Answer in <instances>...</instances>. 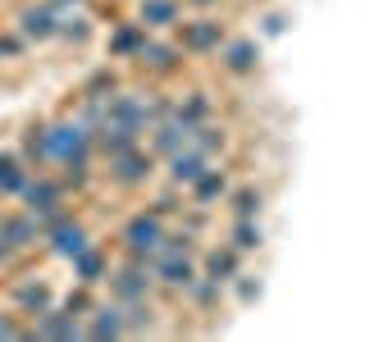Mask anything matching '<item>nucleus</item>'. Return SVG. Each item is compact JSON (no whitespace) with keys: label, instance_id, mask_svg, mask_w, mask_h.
<instances>
[{"label":"nucleus","instance_id":"1","mask_svg":"<svg viewBox=\"0 0 365 342\" xmlns=\"http://www.w3.org/2000/svg\"><path fill=\"white\" fill-rule=\"evenodd\" d=\"M46 160L64 169V182L87 187V165H91V133L78 119H60L46 128Z\"/></svg>","mask_w":365,"mask_h":342},{"label":"nucleus","instance_id":"2","mask_svg":"<svg viewBox=\"0 0 365 342\" xmlns=\"http://www.w3.org/2000/svg\"><path fill=\"white\" fill-rule=\"evenodd\" d=\"M106 119L114 123H128V128L146 133L160 119L155 114V96H133V91H110L106 96Z\"/></svg>","mask_w":365,"mask_h":342},{"label":"nucleus","instance_id":"3","mask_svg":"<svg viewBox=\"0 0 365 342\" xmlns=\"http://www.w3.org/2000/svg\"><path fill=\"white\" fill-rule=\"evenodd\" d=\"M160 237H165V224H160V214H133L128 224H123V251L128 256H146L151 260L155 256V247H160Z\"/></svg>","mask_w":365,"mask_h":342},{"label":"nucleus","instance_id":"4","mask_svg":"<svg viewBox=\"0 0 365 342\" xmlns=\"http://www.w3.org/2000/svg\"><path fill=\"white\" fill-rule=\"evenodd\" d=\"M151 174H155V155L142 151V146L110 155V182H119V187H142Z\"/></svg>","mask_w":365,"mask_h":342},{"label":"nucleus","instance_id":"5","mask_svg":"<svg viewBox=\"0 0 365 342\" xmlns=\"http://www.w3.org/2000/svg\"><path fill=\"white\" fill-rule=\"evenodd\" d=\"M32 338H55V342H78V338H87V328H83V319L78 315H68V311H46L37 315V324L28 328V342Z\"/></svg>","mask_w":365,"mask_h":342},{"label":"nucleus","instance_id":"6","mask_svg":"<svg viewBox=\"0 0 365 342\" xmlns=\"http://www.w3.org/2000/svg\"><path fill=\"white\" fill-rule=\"evenodd\" d=\"M178 28V37H182V51H220L224 46V23L220 19H192V23H174Z\"/></svg>","mask_w":365,"mask_h":342},{"label":"nucleus","instance_id":"7","mask_svg":"<svg viewBox=\"0 0 365 342\" xmlns=\"http://www.w3.org/2000/svg\"><path fill=\"white\" fill-rule=\"evenodd\" d=\"M41 242H51V251H55V256L73 260L78 251H83V247L91 242V237H87V228L78 224L73 214H68V219H60V224H55V228H46V237H41Z\"/></svg>","mask_w":365,"mask_h":342},{"label":"nucleus","instance_id":"8","mask_svg":"<svg viewBox=\"0 0 365 342\" xmlns=\"http://www.w3.org/2000/svg\"><path fill=\"white\" fill-rule=\"evenodd\" d=\"M137 142H142V133L128 128V123H114V119H106L96 133H91V146H96V151L106 155V160H110V155H119V151H133Z\"/></svg>","mask_w":365,"mask_h":342},{"label":"nucleus","instance_id":"9","mask_svg":"<svg viewBox=\"0 0 365 342\" xmlns=\"http://www.w3.org/2000/svg\"><path fill=\"white\" fill-rule=\"evenodd\" d=\"M19 197L32 214H46V210H55V205H64V187L55 178H23Z\"/></svg>","mask_w":365,"mask_h":342},{"label":"nucleus","instance_id":"10","mask_svg":"<svg viewBox=\"0 0 365 342\" xmlns=\"http://www.w3.org/2000/svg\"><path fill=\"white\" fill-rule=\"evenodd\" d=\"M151 269H155V283H165L169 292H182L192 279H197L192 256H151Z\"/></svg>","mask_w":365,"mask_h":342},{"label":"nucleus","instance_id":"11","mask_svg":"<svg viewBox=\"0 0 365 342\" xmlns=\"http://www.w3.org/2000/svg\"><path fill=\"white\" fill-rule=\"evenodd\" d=\"M55 28H60V19H55L51 5H23L19 9V32L28 41H51Z\"/></svg>","mask_w":365,"mask_h":342},{"label":"nucleus","instance_id":"12","mask_svg":"<svg viewBox=\"0 0 365 342\" xmlns=\"http://www.w3.org/2000/svg\"><path fill=\"white\" fill-rule=\"evenodd\" d=\"M165 160H169V182H174V187H192V182H197L205 169H210V160L197 155L192 146H182V151L165 155Z\"/></svg>","mask_w":365,"mask_h":342},{"label":"nucleus","instance_id":"13","mask_svg":"<svg viewBox=\"0 0 365 342\" xmlns=\"http://www.w3.org/2000/svg\"><path fill=\"white\" fill-rule=\"evenodd\" d=\"M220 60L228 73H256V64H260V46L256 41H247V37H237V41H228L220 46Z\"/></svg>","mask_w":365,"mask_h":342},{"label":"nucleus","instance_id":"14","mask_svg":"<svg viewBox=\"0 0 365 342\" xmlns=\"http://www.w3.org/2000/svg\"><path fill=\"white\" fill-rule=\"evenodd\" d=\"M106 274H110V260H106V251H96L91 242L73 256V279L83 283V288H96V283H106Z\"/></svg>","mask_w":365,"mask_h":342},{"label":"nucleus","instance_id":"15","mask_svg":"<svg viewBox=\"0 0 365 342\" xmlns=\"http://www.w3.org/2000/svg\"><path fill=\"white\" fill-rule=\"evenodd\" d=\"M187 192H192V205H197V210H210L215 201L228 197V174H224V169H205Z\"/></svg>","mask_w":365,"mask_h":342},{"label":"nucleus","instance_id":"16","mask_svg":"<svg viewBox=\"0 0 365 342\" xmlns=\"http://www.w3.org/2000/svg\"><path fill=\"white\" fill-rule=\"evenodd\" d=\"M0 228H5V237H9V242H14L19 251H28V247H37V242H41V219H37L32 210L0 219Z\"/></svg>","mask_w":365,"mask_h":342},{"label":"nucleus","instance_id":"17","mask_svg":"<svg viewBox=\"0 0 365 342\" xmlns=\"http://www.w3.org/2000/svg\"><path fill=\"white\" fill-rule=\"evenodd\" d=\"M91 324H87V338H123V306L110 301V306H91Z\"/></svg>","mask_w":365,"mask_h":342},{"label":"nucleus","instance_id":"18","mask_svg":"<svg viewBox=\"0 0 365 342\" xmlns=\"http://www.w3.org/2000/svg\"><path fill=\"white\" fill-rule=\"evenodd\" d=\"M133 60H137V64H146V68H155V73H169V68H178L182 51H178V46H165V41H151V37H146V41H142V51H137Z\"/></svg>","mask_w":365,"mask_h":342},{"label":"nucleus","instance_id":"19","mask_svg":"<svg viewBox=\"0 0 365 342\" xmlns=\"http://www.w3.org/2000/svg\"><path fill=\"white\" fill-rule=\"evenodd\" d=\"M14 301L23 315H41L46 306H51V288H46L41 279H28V283H14Z\"/></svg>","mask_w":365,"mask_h":342},{"label":"nucleus","instance_id":"20","mask_svg":"<svg viewBox=\"0 0 365 342\" xmlns=\"http://www.w3.org/2000/svg\"><path fill=\"white\" fill-rule=\"evenodd\" d=\"M123 306V333L128 338H142V333H151V324H155V311H151V301H119Z\"/></svg>","mask_w":365,"mask_h":342},{"label":"nucleus","instance_id":"21","mask_svg":"<svg viewBox=\"0 0 365 342\" xmlns=\"http://www.w3.org/2000/svg\"><path fill=\"white\" fill-rule=\"evenodd\" d=\"M182 19L178 0H142V28H174Z\"/></svg>","mask_w":365,"mask_h":342},{"label":"nucleus","instance_id":"22","mask_svg":"<svg viewBox=\"0 0 365 342\" xmlns=\"http://www.w3.org/2000/svg\"><path fill=\"white\" fill-rule=\"evenodd\" d=\"M187 146L197 155H205L210 160L215 151H224L228 146V137H224V128H215V123H192V133H187Z\"/></svg>","mask_w":365,"mask_h":342},{"label":"nucleus","instance_id":"23","mask_svg":"<svg viewBox=\"0 0 365 342\" xmlns=\"http://www.w3.org/2000/svg\"><path fill=\"white\" fill-rule=\"evenodd\" d=\"M205 274H210L215 283H233V279H237V251H233V247L205 251Z\"/></svg>","mask_w":365,"mask_h":342},{"label":"nucleus","instance_id":"24","mask_svg":"<svg viewBox=\"0 0 365 342\" xmlns=\"http://www.w3.org/2000/svg\"><path fill=\"white\" fill-rule=\"evenodd\" d=\"M182 292H187V301L197 306V311H210V306H220V292H224V283H215L210 274H197V279H192Z\"/></svg>","mask_w":365,"mask_h":342},{"label":"nucleus","instance_id":"25","mask_svg":"<svg viewBox=\"0 0 365 342\" xmlns=\"http://www.w3.org/2000/svg\"><path fill=\"white\" fill-rule=\"evenodd\" d=\"M23 160L19 155H9V151H0V197H19V187H23Z\"/></svg>","mask_w":365,"mask_h":342},{"label":"nucleus","instance_id":"26","mask_svg":"<svg viewBox=\"0 0 365 342\" xmlns=\"http://www.w3.org/2000/svg\"><path fill=\"white\" fill-rule=\"evenodd\" d=\"M260 242H265V233H260V224L256 219H237L233 224V233H228V247L242 256V251H256Z\"/></svg>","mask_w":365,"mask_h":342},{"label":"nucleus","instance_id":"27","mask_svg":"<svg viewBox=\"0 0 365 342\" xmlns=\"http://www.w3.org/2000/svg\"><path fill=\"white\" fill-rule=\"evenodd\" d=\"M228 205H233L237 219H256L260 205H265V192H260V187H237L233 197H228Z\"/></svg>","mask_w":365,"mask_h":342},{"label":"nucleus","instance_id":"28","mask_svg":"<svg viewBox=\"0 0 365 342\" xmlns=\"http://www.w3.org/2000/svg\"><path fill=\"white\" fill-rule=\"evenodd\" d=\"M174 119H182V123H205V119H210V96H205V91H192L187 100H178V105H174Z\"/></svg>","mask_w":365,"mask_h":342},{"label":"nucleus","instance_id":"29","mask_svg":"<svg viewBox=\"0 0 365 342\" xmlns=\"http://www.w3.org/2000/svg\"><path fill=\"white\" fill-rule=\"evenodd\" d=\"M142 41H146V28H142V23H128V28H119L110 37V51L114 55H137V51H142Z\"/></svg>","mask_w":365,"mask_h":342},{"label":"nucleus","instance_id":"30","mask_svg":"<svg viewBox=\"0 0 365 342\" xmlns=\"http://www.w3.org/2000/svg\"><path fill=\"white\" fill-rule=\"evenodd\" d=\"M23 155H28L32 165L46 160V123H32V128H28V137H23Z\"/></svg>","mask_w":365,"mask_h":342},{"label":"nucleus","instance_id":"31","mask_svg":"<svg viewBox=\"0 0 365 342\" xmlns=\"http://www.w3.org/2000/svg\"><path fill=\"white\" fill-rule=\"evenodd\" d=\"M114 87H119V78H114V68H101V73H91V83L83 87V96H110Z\"/></svg>","mask_w":365,"mask_h":342},{"label":"nucleus","instance_id":"32","mask_svg":"<svg viewBox=\"0 0 365 342\" xmlns=\"http://www.w3.org/2000/svg\"><path fill=\"white\" fill-rule=\"evenodd\" d=\"M60 311L78 315V319H83V315L91 311V296H87V288H83V283H78V292H68V296H64V306H60Z\"/></svg>","mask_w":365,"mask_h":342},{"label":"nucleus","instance_id":"33","mask_svg":"<svg viewBox=\"0 0 365 342\" xmlns=\"http://www.w3.org/2000/svg\"><path fill=\"white\" fill-rule=\"evenodd\" d=\"M55 37H64V41H87V19H60Z\"/></svg>","mask_w":365,"mask_h":342},{"label":"nucleus","instance_id":"34","mask_svg":"<svg viewBox=\"0 0 365 342\" xmlns=\"http://www.w3.org/2000/svg\"><path fill=\"white\" fill-rule=\"evenodd\" d=\"M0 338H14V342H28V328L14 324V315H0Z\"/></svg>","mask_w":365,"mask_h":342},{"label":"nucleus","instance_id":"35","mask_svg":"<svg viewBox=\"0 0 365 342\" xmlns=\"http://www.w3.org/2000/svg\"><path fill=\"white\" fill-rule=\"evenodd\" d=\"M237 279H242V283H237V296H242V301H256V296H260V283H251L247 274H237Z\"/></svg>","mask_w":365,"mask_h":342},{"label":"nucleus","instance_id":"36","mask_svg":"<svg viewBox=\"0 0 365 342\" xmlns=\"http://www.w3.org/2000/svg\"><path fill=\"white\" fill-rule=\"evenodd\" d=\"M0 55H19V41L14 37H0Z\"/></svg>","mask_w":365,"mask_h":342},{"label":"nucleus","instance_id":"37","mask_svg":"<svg viewBox=\"0 0 365 342\" xmlns=\"http://www.w3.org/2000/svg\"><path fill=\"white\" fill-rule=\"evenodd\" d=\"M197 5H210V0H197Z\"/></svg>","mask_w":365,"mask_h":342}]
</instances>
